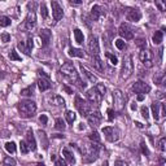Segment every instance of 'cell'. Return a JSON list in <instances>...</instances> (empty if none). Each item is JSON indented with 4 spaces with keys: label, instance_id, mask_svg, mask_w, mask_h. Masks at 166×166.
Listing matches in <instances>:
<instances>
[{
    "label": "cell",
    "instance_id": "816d5d0a",
    "mask_svg": "<svg viewBox=\"0 0 166 166\" xmlns=\"http://www.w3.org/2000/svg\"><path fill=\"white\" fill-rule=\"evenodd\" d=\"M108 119L109 121H113V119H114V110H113V109H108Z\"/></svg>",
    "mask_w": 166,
    "mask_h": 166
},
{
    "label": "cell",
    "instance_id": "9c48e42d",
    "mask_svg": "<svg viewBox=\"0 0 166 166\" xmlns=\"http://www.w3.org/2000/svg\"><path fill=\"white\" fill-rule=\"evenodd\" d=\"M88 51L92 57L95 56H99L100 53V47H99V40L95 35H90V39H88Z\"/></svg>",
    "mask_w": 166,
    "mask_h": 166
},
{
    "label": "cell",
    "instance_id": "db71d44e",
    "mask_svg": "<svg viewBox=\"0 0 166 166\" xmlns=\"http://www.w3.org/2000/svg\"><path fill=\"white\" fill-rule=\"evenodd\" d=\"M114 166H128V163H127V162H125V161H121V160H118V161H116Z\"/></svg>",
    "mask_w": 166,
    "mask_h": 166
},
{
    "label": "cell",
    "instance_id": "7a4b0ae2",
    "mask_svg": "<svg viewBox=\"0 0 166 166\" xmlns=\"http://www.w3.org/2000/svg\"><path fill=\"white\" fill-rule=\"evenodd\" d=\"M18 112H20V114L25 118H30L33 117L34 114H35V112H37V104L31 101V100H22L18 103Z\"/></svg>",
    "mask_w": 166,
    "mask_h": 166
},
{
    "label": "cell",
    "instance_id": "30bf717a",
    "mask_svg": "<svg viewBox=\"0 0 166 166\" xmlns=\"http://www.w3.org/2000/svg\"><path fill=\"white\" fill-rule=\"evenodd\" d=\"M103 134L105 135L107 138V140L108 142H117L118 140V138H119V133H118V130L114 128V127H104L103 128Z\"/></svg>",
    "mask_w": 166,
    "mask_h": 166
},
{
    "label": "cell",
    "instance_id": "277c9868",
    "mask_svg": "<svg viewBox=\"0 0 166 166\" xmlns=\"http://www.w3.org/2000/svg\"><path fill=\"white\" fill-rule=\"evenodd\" d=\"M75 108L81 113V116H83V117L90 116V110H91L90 104L87 101H84L81 96H75Z\"/></svg>",
    "mask_w": 166,
    "mask_h": 166
},
{
    "label": "cell",
    "instance_id": "f546056e",
    "mask_svg": "<svg viewBox=\"0 0 166 166\" xmlns=\"http://www.w3.org/2000/svg\"><path fill=\"white\" fill-rule=\"evenodd\" d=\"M5 151L8 153H14L16 152V143L14 142H8V143H5Z\"/></svg>",
    "mask_w": 166,
    "mask_h": 166
},
{
    "label": "cell",
    "instance_id": "4dcf8cb0",
    "mask_svg": "<svg viewBox=\"0 0 166 166\" xmlns=\"http://www.w3.org/2000/svg\"><path fill=\"white\" fill-rule=\"evenodd\" d=\"M55 123H56V125H55V127H56L57 130H60V131H64V130H65V127H66V126H65V122H64V119H63V118H57Z\"/></svg>",
    "mask_w": 166,
    "mask_h": 166
},
{
    "label": "cell",
    "instance_id": "4316f807",
    "mask_svg": "<svg viewBox=\"0 0 166 166\" xmlns=\"http://www.w3.org/2000/svg\"><path fill=\"white\" fill-rule=\"evenodd\" d=\"M74 38H75V42L78 43V44H82L83 40H84L83 33H82L79 29H75V30H74Z\"/></svg>",
    "mask_w": 166,
    "mask_h": 166
},
{
    "label": "cell",
    "instance_id": "f6af8a7d",
    "mask_svg": "<svg viewBox=\"0 0 166 166\" xmlns=\"http://www.w3.org/2000/svg\"><path fill=\"white\" fill-rule=\"evenodd\" d=\"M140 112H142V116H143V118H145V119H148V118H149V110H148V108H147V107H142Z\"/></svg>",
    "mask_w": 166,
    "mask_h": 166
},
{
    "label": "cell",
    "instance_id": "d6a6232c",
    "mask_svg": "<svg viewBox=\"0 0 166 166\" xmlns=\"http://www.w3.org/2000/svg\"><path fill=\"white\" fill-rule=\"evenodd\" d=\"M65 117H66V121L69 122V123H73V122L75 121V113L73 110H68Z\"/></svg>",
    "mask_w": 166,
    "mask_h": 166
},
{
    "label": "cell",
    "instance_id": "d4e9b609",
    "mask_svg": "<svg viewBox=\"0 0 166 166\" xmlns=\"http://www.w3.org/2000/svg\"><path fill=\"white\" fill-rule=\"evenodd\" d=\"M63 154L65 157V160L69 162V163H75V158H74V154L69 151V148H64L63 149Z\"/></svg>",
    "mask_w": 166,
    "mask_h": 166
},
{
    "label": "cell",
    "instance_id": "6da1fadb",
    "mask_svg": "<svg viewBox=\"0 0 166 166\" xmlns=\"http://www.w3.org/2000/svg\"><path fill=\"white\" fill-rule=\"evenodd\" d=\"M61 73H63V75L66 78L69 82L77 84L81 90H84L86 88V83L81 81L79 75H78V73L75 70V66L72 63H66V64H64L63 66H61Z\"/></svg>",
    "mask_w": 166,
    "mask_h": 166
},
{
    "label": "cell",
    "instance_id": "c3c4849f",
    "mask_svg": "<svg viewBox=\"0 0 166 166\" xmlns=\"http://www.w3.org/2000/svg\"><path fill=\"white\" fill-rule=\"evenodd\" d=\"M2 42L3 43H8V42H11V35L8 33H3L2 34Z\"/></svg>",
    "mask_w": 166,
    "mask_h": 166
},
{
    "label": "cell",
    "instance_id": "3957f363",
    "mask_svg": "<svg viewBox=\"0 0 166 166\" xmlns=\"http://www.w3.org/2000/svg\"><path fill=\"white\" fill-rule=\"evenodd\" d=\"M134 73V64H133V56L126 55L122 60V69H121V78L122 79H128Z\"/></svg>",
    "mask_w": 166,
    "mask_h": 166
},
{
    "label": "cell",
    "instance_id": "ba28073f",
    "mask_svg": "<svg viewBox=\"0 0 166 166\" xmlns=\"http://www.w3.org/2000/svg\"><path fill=\"white\" fill-rule=\"evenodd\" d=\"M86 96H87V99H88V101L92 103V104H100L101 103V99H103V95L98 91V88H96V87H92V88H90L88 91H87Z\"/></svg>",
    "mask_w": 166,
    "mask_h": 166
},
{
    "label": "cell",
    "instance_id": "ab89813d",
    "mask_svg": "<svg viewBox=\"0 0 166 166\" xmlns=\"http://www.w3.org/2000/svg\"><path fill=\"white\" fill-rule=\"evenodd\" d=\"M53 103L56 104V105H60V107L65 105V100L61 98V96H55V98H53Z\"/></svg>",
    "mask_w": 166,
    "mask_h": 166
},
{
    "label": "cell",
    "instance_id": "91938a15",
    "mask_svg": "<svg viewBox=\"0 0 166 166\" xmlns=\"http://www.w3.org/2000/svg\"><path fill=\"white\" fill-rule=\"evenodd\" d=\"M138 100H139V101L144 100V95H138Z\"/></svg>",
    "mask_w": 166,
    "mask_h": 166
},
{
    "label": "cell",
    "instance_id": "74e56055",
    "mask_svg": "<svg viewBox=\"0 0 166 166\" xmlns=\"http://www.w3.org/2000/svg\"><path fill=\"white\" fill-rule=\"evenodd\" d=\"M51 160L55 161V166H66V162H65L63 158H57L56 156H52Z\"/></svg>",
    "mask_w": 166,
    "mask_h": 166
},
{
    "label": "cell",
    "instance_id": "8992f818",
    "mask_svg": "<svg viewBox=\"0 0 166 166\" xmlns=\"http://www.w3.org/2000/svg\"><path fill=\"white\" fill-rule=\"evenodd\" d=\"M139 58H140L142 64L145 68H152L153 66V53L149 49H142V52L139 53Z\"/></svg>",
    "mask_w": 166,
    "mask_h": 166
},
{
    "label": "cell",
    "instance_id": "680465c9",
    "mask_svg": "<svg viewBox=\"0 0 166 166\" xmlns=\"http://www.w3.org/2000/svg\"><path fill=\"white\" fill-rule=\"evenodd\" d=\"M131 109H133V110H136V103H135V101L131 104Z\"/></svg>",
    "mask_w": 166,
    "mask_h": 166
},
{
    "label": "cell",
    "instance_id": "1f68e13d",
    "mask_svg": "<svg viewBox=\"0 0 166 166\" xmlns=\"http://www.w3.org/2000/svg\"><path fill=\"white\" fill-rule=\"evenodd\" d=\"M9 25H11V18H9V17H7V16L0 17V26H2V28H7V26H9Z\"/></svg>",
    "mask_w": 166,
    "mask_h": 166
},
{
    "label": "cell",
    "instance_id": "603a6c76",
    "mask_svg": "<svg viewBox=\"0 0 166 166\" xmlns=\"http://www.w3.org/2000/svg\"><path fill=\"white\" fill-rule=\"evenodd\" d=\"M81 72L83 73V75H84V77L88 78V81H90V82H93V83H95V82H98V78H96V77H95V75H93L90 70H87V68H86V66H83V64H81Z\"/></svg>",
    "mask_w": 166,
    "mask_h": 166
},
{
    "label": "cell",
    "instance_id": "5bb4252c",
    "mask_svg": "<svg viewBox=\"0 0 166 166\" xmlns=\"http://www.w3.org/2000/svg\"><path fill=\"white\" fill-rule=\"evenodd\" d=\"M105 16V8L101 7V5H93L92 9H91V18L93 21H99L101 17Z\"/></svg>",
    "mask_w": 166,
    "mask_h": 166
},
{
    "label": "cell",
    "instance_id": "2e32d148",
    "mask_svg": "<svg viewBox=\"0 0 166 166\" xmlns=\"http://www.w3.org/2000/svg\"><path fill=\"white\" fill-rule=\"evenodd\" d=\"M33 38H28V40L26 42H20L18 44H17V47H18V49H21V52H23L25 55H30V52L33 49Z\"/></svg>",
    "mask_w": 166,
    "mask_h": 166
},
{
    "label": "cell",
    "instance_id": "f1b7e54d",
    "mask_svg": "<svg viewBox=\"0 0 166 166\" xmlns=\"http://www.w3.org/2000/svg\"><path fill=\"white\" fill-rule=\"evenodd\" d=\"M105 56H107V58L109 60V63H110L112 65H114V66H116V65L118 64V58H117V56H114L113 53H110V52H107Z\"/></svg>",
    "mask_w": 166,
    "mask_h": 166
},
{
    "label": "cell",
    "instance_id": "b9f144b4",
    "mask_svg": "<svg viewBox=\"0 0 166 166\" xmlns=\"http://www.w3.org/2000/svg\"><path fill=\"white\" fill-rule=\"evenodd\" d=\"M9 58L12 60V61H21V56H18V53L14 51V49H12L11 51V53H9Z\"/></svg>",
    "mask_w": 166,
    "mask_h": 166
},
{
    "label": "cell",
    "instance_id": "7bdbcfd3",
    "mask_svg": "<svg viewBox=\"0 0 166 166\" xmlns=\"http://www.w3.org/2000/svg\"><path fill=\"white\" fill-rule=\"evenodd\" d=\"M40 14H42L43 18H47V17H48V9H47V7H46L44 3L40 5Z\"/></svg>",
    "mask_w": 166,
    "mask_h": 166
},
{
    "label": "cell",
    "instance_id": "94428289",
    "mask_svg": "<svg viewBox=\"0 0 166 166\" xmlns=\"http://www.w3.org/2000/svg\"><path fill=\"white\" fill-rule=\"evenodd\" d=\"M135 125H136V126H138L139 128H142V127H143V125L140 123V122H135Z\"/></svg>",
    "mask_w": 166,
    "mask_h": 166
},
{
    "label": "cell",
    "instance_id": "ac0fdd59",
    "mask_svg": "<svg viewBox=\"0 0 166 166\" xmlns=\"http://www.w3.org/2000/svg\"><path fill=\"white\" fill-rule=\"evenodd\" d=\"M39 38H40V40H42V46L46 47L48 43L51 42L52 33H51L48 29H43V30H40V33H39Z\"/></svg>",
    "mask_w": 166,
    "mask_h": 166
},
{
    "label": "cell",
    "instance_id": "52a82bcc",
    "mask_svg": "<svg viewBox=\"0 0 166 166\" xmlns=\"http://www.w3.org/2000/svg\"><path fill=\"white\" fill-rule=\"evenodd\" d=\"M118 34L121 35L122 39H126V40H131L134 38V31L133 29L130 28V25L128 23H121L119 26V29H118Z\"/></svg>",
    "mask_w": 166,
    "mask_h": 166
},
{
    "label": "cell",
    "instance_id": "7402d4cb",
    "mask_svg": "<svg viewBox=\"0 0 166 166\" xmlns=\"http://www.w3.org/2000/svg\"><path fill=\"white\" fill-rule=\"evenodd\" d=\"M51 82H49V78H44V77H42L38 79V87H39V90L43 92V91H47L51 88Z\"/></svg>",
    "mask_w": 166,
    "mask_h": 166
},
{
    "label": "cell",
    "instance_id": "6125c7cd",
    "mask_svg": "<svg viewBox=\"0 0 166 166\" xmlns=\"http://www.w3.org/2000/svg\"><path fill=\"white\" fill-rule=\"evenodd\" d=\"M70 3H72V4H81L82 2H79V0H77V2H70Z\"/></svg>",
    "mask_w": 166,
    "mask_h": 166
},
{
    "label": "cell",
    "instance_id": "8fae6325",
    "mask_svg": "<svg viewBox=\"0 0 166 166\" xmlns=\"http://www.w3.org/2000/svg\"><path fill=\"white\" fill-rule=\"evenodd\" d=\"M51 5H52V14H53V22L57 23L61 18H63L64 11H63V8H61V5L57 2H52Z\"/></svg>",
    "mask_w": 166,
    "mask_h": 166
},
{
    "label": "cell",
    "instance_id": "9f6ffc18",
    "mask_svg": "<svg viewBox=\"0 0 166 166\" xmlns=\"http://www.w3.org/2000/svg\"><path fill=\"white\" fill-rule=\"evenodd\" d=\"M64 90H65L68 93H73V91H72L70 88H69V87H66V86H64Z\"/></svg>",
    "mask_w": 166,
    "mask_h": 166
},
{
    "label": "cell",
    "instance_id": "f35d334b",
    "mask_svg": "<svg viewBox=\"0 0 166 166\" xmlns=\"http://www.w3.org/2000/svg\"><path fill=\"white\" fill-rule=\"evenodd\" d=\"M3 166H16V161L11 157H5L3 161Z\"/></svg>",
    "mask_w": 166,
    "mask_h": 166
},
{
    "label": "cell",
    "instance_id": "7dc6e473",
    "mask_svg": "<svg viewBox=\"0 0 166 166\" xmlns=\"http://www.w3.org/2000/svg\"><path fill=\"white\" fill-rule=\"evenodd\" d=\"M96 88H98V91L104 96L105 95V92H107V88H105V86L104 84H101V83H99V84H96Z\"/></svg>",
    "mask_w": 166,
    "mask_h": 166
},
{
    "label": "cell",
    "instance_id": "11a10c76",
    "mask_svg": "<svg viewBox=\"0 0 166 166\" xmlns=\"http://www.w3.org/2000/svg\"><path fill=\"white\" fill-rule=\"evenodd\" d=\"M161 114L166 117V104H161Z\"/></svg>",
    "mask_w": 166,
    "mask_h": 166
},
{
    "label": "cell",
    "instance_id": "6f0895ef",
    "mask_svg": "<svg viewBox=\"0 0 166 166\" xmlns=\"http://www.w3.org/2000/svg\"><path fill=\"white\" fill-rule=\"evenodd\" d=\"M157 96H158V98H160V99H163V98H165V95H163V92H161V91H160V92H157Z\"/></svg>",
    "mask_w": 166,
    "mask_h": 166
},
{
    "label": "cell",
    "instance_id": "cb8c5ba5",
    "mask_svg": "<svg viewBox=\"0 0 166 166\" xmlns=\"http://www.w3.org/2000/svg\"><path fill=\"white\" fill-rule=\"evenodd\" d=\"M151 109H152V114H153V118L157 121V119H160V114H161V112H160V109H161V104H158V103H153L152 104V107H151Z\"/></svg>",
    "mask_w": 166,
    "mask_h": 166
},
{
    "label": "cell",
    "instance_id": "bcb514c9",
    "mask_svg": "<svg viewBox=\"0 0 166 166\" xmlns=\"http://www.w3.org/2000/svg\"><path fill=\"white\" fill-rule=\"evenodd\" d=\"M21 95H23V96H31L33 95V86L31 87H28V88H25V90H22L21 91Z\"/></svg>",
    "mask_w": 166,
    "mask_h": 166
},
{
    "label": "cell",
    "instance_id": "e0dca14e",
    "mask_svg": "<svg viewBox=\"0 0 166 166\" xmlns=\"http://www.w3.org/2000/svg\"><path fill=\"white\" fill-rule=\"evenodd\" d=\"M87 119H88V125L91 127H98L101 122V116L99 112H92V113H90V116L87 117Z\"/></svg>",
    "mask_w": 166,
    "mask_h": 166
},
{
    "label": "cell",
    "instance_id": "44dd1931",
    "mask_svg": "<svg viewBox=\"0 0 166 166\" xmlns=\"http://www.w3.org/2000/svg\"><path fill=\"white\" fill-rule=\"evenodd\" d=\"M26 143L29 144L30 151H35L37 149V140H35V138H34V134H33L31 130H29L28 134H26Z\"/></svg>",
    "mask_w": 166,
    "mask_h": 166
},
{
    "label": "cell",
    "instance_id": "f907efd6",
    "mask_svg": "<svg viewBox=\"0 0 166 166\" xmlns=\"http://www.w3.org/2000/svg\"><path fill=\"white\" fill-rule=\"evenodd\" d=\"M136 46H138V47H140V48L145 47V40H144L143 38H140V39H138V40H136Z\"/></svg>",
    "mask_w": 166,
    "mask_h": 166
},
{
    "label": "cell",
    "instance_id": "e575fe53",
    "mask_svg": "<svg viewBox=\"0 0 166 166\" xmlns=\"http://www.w3.org/2000/svg\"><path fill=\"white\" fill-rule=\"evenodd\" d=\"M90 140L92 142V143H98V144H100V135L96 133V131H93V133H91L90 134Z\"/></svg>",
    "mask_w": 166,
    "mask_h": 166
},
{
    "label": "cell",
    "instance_id": "8d00e7d4",
    "mask_svg": "<svg viewBox=\"0 0 166 166\" xmlns=\"http://www.w3.org/2000/svg\"><path fill=\"white\" fill-rule=\"evenodd\" d=\"M20 148H21V152L23 153V154H26V153H29L30 152V147H29V144L26 143V142H21V144H20Z\"/></svg>",
    "mask_w": 166,
    "mask_h": 166
},
{
    "label": "cell",
    "instance_id": "d6986e66",
    "mask_svg": "<svg viewBox=\"0 0 166 166\" xmlns=\"http://www.w3.org/2000/svg\"><path fill=\"white\" fill-rule=\"evenodd\" d=\"M91 64H92L93 69H96V70H98L99 73H104V70H105V66H104L103 60H101L99 56H95V57H92Z\"/></svg>",
    "mask_w": 166,
    "mask_h": 166
},
{
    "label": "cell",
    "instance_id": "60d3db41",
    "mask_svg": "<svg viewBox=\"0 0 166 166\" xmlns=\"http://www.w3.org/2000/svg\"><path fill=\"white\" fill-rule=\"evenodd\" d=\"M39 135H40V140L43 142V147L46 148H48V140H47V136H46V133H43V131H40L39 133Z\"/></svg>",
    "mask_w": 166,
    "mask_h": 166
},
{
    "label": "cell",
    "instance_id": "681fc988",
    "mask_svg": "<svg viewBox=\"0 0 166 166\" xmlns=\"http://www.w3.org/2000/svg\"><path fill=\"white\" fill-rule=\"evenodd\" d=\"M140 147H142V152H143L145 156H149V151H148V148H147V145H145L144 142L140 144Z\"/></svg>",
    "mask_w": 166,
    "mask_h": 166
},
{
    "label": "cell",
    "instance_id": "9a60e30c",
    "mask_svg": "<svg viewBox=\"0 0 166 166\" xmlns=\"http://www.w3.org/2000/svg\"><path fill=\"white\" fill-rule=\"evenodd\" d=\"M37 25V14L34 11H30L28 13V16H26V20H25V28L28 30H31L35 28Z\"/></svg>",
    "mask_w": 166,
    "mask_h": 166
},
{
    "label": "cell",
    "instance_id": "484cf974",
    "mask_svg": "<svg viewBox=\"0 0 166 166\" xmlns=\"http://www.w3.org/2000/svg\"><path fill=\"white\" fill-rule=\"evenodd\" d=\"M69 55L73 57L82 58V57H84V52H83V49H79V48H70L69 49Z\"/></svg>",
    "mask_w": 166,
    "mask_h": 166
},
{
    "label": "cell",
    "instance_id": "ee69618b",
    "mask_svg": "<svg viewBox=\"0 0 166 166\" xmlns=\"http://www.w3.org/2000/svg\"><path fill=\"white\" fill-rule=\"evenodd\" d=\"M158 149L162 151V152H166V138L160 139V142H158Z\"/></svg>",
    "mask_w": 166,
    "mask_h": 166
},
{
    "label": "cell",
    "instance_id": "4fadbf2b",
    "mask_svg": "<svg viewBox=\"0 0 166 166\" xmlns=\"http://www.w3.org/2000/svg\"><path fill=\"white\" fill-rule=\"evenodd\" d=\"M126 18L131 22H138L142 18V12L138 8H128L126 12Z\"/></svg>",
    "mask_w": 166,
    "mask_h": 166
},
{
    "label": "cell",
    "instance_id": "5b68a950",
    "mask_svg": "<svg viewBox=\"0 0 166 166\" xmlns=\"http://www.w3.org/2000/svg\"><path fill=\"white\" fill-rule=\"evenodd\" d=\"M113 104H114V109L118 112L125 108V96L119 90L113 91Z\"/></svg>",
    "mask_w": 166,
    "mask_h": 166
},
{
    "label": "cell",
    "instance_id": "83f0119b",
    "mask_svg": "<svg viewBox=\"0 0 166 166\" xmlns=\"http://www.w3.org/2000/svg\"><path fill=\"white\" fill-rule=\"evenodd\" d=\"M153 43L154 44H161V42H162V39H163V35H162V33L161 31H156L154 34H153Z\"/></svg>",
    "mask_w": 166,
    "mask_h": 166
},
{
    "label": "cell",
    "instance_id": "7c38bea8",
    "mask_svg": "<svg viewBox=\"0 0 166 166\" xmlns=\"http://www.w3.org/2000/svg\"><path fill=\"white\" fill-rule=\"evenodd\" d=\"M133 91L139 93V95H144V93H148L151 91V87L148 86L145 82H142V81H138L133 84Z\"/></svg>",
    "mask_w": 166,
    "mask_h": 166
},
{
    "label": "cell",
    "instance_id": "ffe728a7",
    "mask_svg": "<svg viewBox=\"0 0 166 166\" xmlns=\"http://www.w3.org/2000/svg\"><path fill=\"white\" fill-rule=\"evenodd\" d=\"M153 82L157 86H163V87H166V74H165V72L156 73L153 75Z\"/></svg>",
    "mask_w": 166,
    "mask_h": 166
},
{
    "label": "cell",
    "instance_id": "d590c367",
    "mask_svg": "<svg viewBox=\"0 0 166 166\" xmlns=\"http://www.w3.org/2000/svg\"><path fill=\"white\" fill-rule=\"evenodd\" d=\"M156 7L158 8V11L161 12H166V2H162V0H156Z\"/></svg>",
    "mask_w": 166,
    "mask_h": 166
},
{
    "label": "cell",
    "instance_id": "836d02e7",
    "mask_svg": "<svg viewBox=\"0 0 166 166\" xmlns=\"http://www.w3.org/2000/svg\"><path fill=\"white\" fill-rule=\"evenodd\" d=\"M114 44H116V47H117L119 51L126 49V43H125V40H123V39H117V40L114 42Z\"/></svg>",
    "mask_w": 166,
    "mask_h": 166
},
{
    "label": "cell",
    "instance_id": "f5cc1de1",
    "mask_svg": "<svg viewBox=\"0 0 166 166\" xmlns=\"http://www.w3.org/2000/svg\"><path fill=\"white\" fill-rule=\"evenodd\" d=\"M39 121L42 122V125H47L48 118H47V116H46V114H42V116H40V118H39Z\"/></svg>",
    "mask_w": 166,
    "mask_h": 166
}]
</instances>
